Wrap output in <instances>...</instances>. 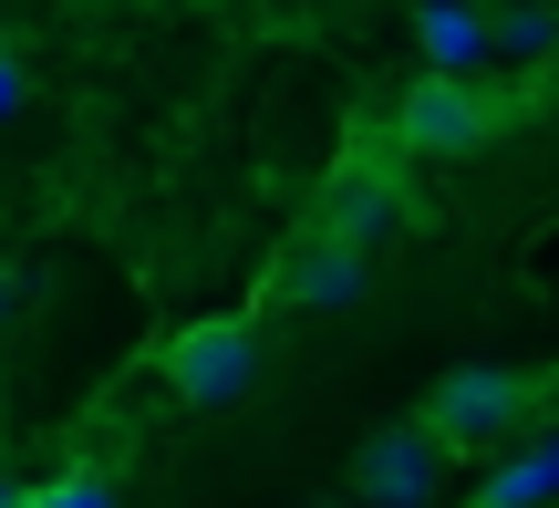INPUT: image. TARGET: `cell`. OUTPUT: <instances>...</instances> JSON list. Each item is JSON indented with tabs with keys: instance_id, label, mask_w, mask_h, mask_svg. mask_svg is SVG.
<instances>
[{
	"instance_id": "6da1fadb",
	"label": "cell",
	"mask_w": 559,
	"mask_h": 508,
	"mask_svg": "<svg viewBox=\"0 0 559 508\" xmlns=\"http://www.w3.org/2000/svg\"><path fill=\"white\" fill-rule=\"evenodd\" d=\"M519 415H528V374H508V364H456L425 394V436H436V447H487V436H508Z\"/></svg>"
},
{
	"instance_id": "7a4b0ae2",
	"label": "cell",
	"mask_w": 559,
	"mask_h": 508,
	"mask_svg": "<svg viewBox=\"0 0 559 508\" xmlns=\"http://www.w3.org/2000/svg\"><path fill=\"white\" fill-rule=\"evenodd\" d=\"M249 374H260V332H249L239 311H218V322H187L177 343H166V385H177L187 405H239Z\"/></svg>"
},
{
	"instance_id": "3957f363",
	"label": "cell",
	"mask_w": 559,
	"mask_h": 508,
	"mask_svg": "<svg viewBox=\"0 0 559 508\" xmlns=\"http://www.w3.org/2000/svg\"><path fill=\"white\" fill-rule=\"evenodd\" d=\"M487 125H498V104H487L477 83H445V73H415V83H404V104H394L404 156H466Z\"/></svg>"
},
{
	"instance_id": "277c9868",
	"label": "cell",
	"mask_w": 559,
	"mask_h": 508,
	"mask_svg": "<svg viewBox=\"0 0 559 508\" xmlns=\"http://www.w3.org/2000/svg\"><path fill=\"white\" fill-rule=\"evenodd\" d=\"M353 488H362V508H436V488H445V447L425 426H383L373 447L353 457Z\"/></svg>"
},
{
	"instance_id": "5b68a950",
	"label": "cell",
	"mask_w": 559,
	"mask_h": 508,
	"mask_svg": "<svg viewBox=\"0 0 559 508\" xmlns=\"http://www.w3.org/2000/svg\"><path fill=\"white\" fill-rule=\"evenodd\" d=\"M394 218H404V208H394V187H383L373 166H342V177L311 198V239L321 249H353V260H373V249L394 239Z\"/></svg>"
},
{
	"instance_id": "8992f818",
	"label": "cell",
	"mask_w": 559,
	"mask_h": 508,
	"mask_svg": "<svg viewBox=\"0 0 559 508\" xmlns=\"http://www.w3.org/2000/svg\"><path fill=\"white\" fill-rule=\"evenodd\" d=\"M362 270L373 260H353V249H321V239H300L290 260H280V302H300V311H342V302H362Z\"/></svg>"
},
{
	"instance_id": "52a82bcc",
	"label": "cell",
	"mask_w": 559,
	"mask_h": 508,
	"mask_svg": "<svg viewBox=\"0 0 559 508\" xmlns=\"http://www.w3.org/2000/svg\"><path fill=\"white\" fill-rule=\"evenodd\" d=\"M415 42H425V62H436L445 83H466L487 52H498V21H477V11H415Z\"/></svg>"
},
{
	"instance_id": "ba28073f",
	"label": "cell",
	"mask_w": 559,
	"mask_h": 508,
	"mask_svg": "<svg viewBox=\"0 0 559 508\" xmlns=\"http://www.w3.org/2000/svg\"><path fill=\"white\" fill-rule=\"evenodd\" d=\"M549 488H559V436H539L528 457H508V468L477 488V508H539Z\"/></svg>"
},
{
	"instance_id": "9c48e42d",
	"label": "cell",
	"mask_w": 559,
	"mask_h": 508,
	"mask_svg": "<svg viewBox=\"0 0 559 508\" xmlns=\"http://www.w3.org/2000/svg\"><path fill=\"white\" fill-rule=\"evenodd\" d=\"M21 508H115V488H104V468H73L52 488H21Z\"/></svg>"
},
{
	"instance_id": "30bf717a",
	"label": "cell",
	"mask_w": 559,
	"mask_h": 508,
	"mask_svg": "<svg viewBox=\"0 0 559 508\" xmlns=\"http://www.w3.org/2000/svg\"><path fill=\"white\" fill-rule=\"evenodd\" d=\"M498 42H508V52H549V42H559V11H508Z\"/></svg>"
},
{
	"instance_id": "8fae6325",
	"label": "cell",
	"mask_w": 559,
	"mask_h": 508,
	"mask_svg": "<svg viewBox=\"0 0 559 508\" xmlns=\"http://www.w3.org/2000/svg\"><path fill=\"white\" fill-rule=\"evenodd\" d=\"M11 104H21V62L0 52V115H11Z\"/></svg>"
},
{
	"instance_id": "7c38bea8",
	"label": "cell",
	"mask_w": 559,
	"mask_h": 508,
	"mask_svg": "<svg viewBox=\"0 0 559 508\" xmlns=\"http://www.w3.org/2000/svg\"><path fill=\"white\" fill-rule=\"evenodd\" d=\"M0 508H21V488H0Z\"/></svg>"
},
{
	"instance_id": "4fadbf2b",
	"label": "cell",
	"mask_w": 559,
	"mask_h": 508,
	"mask_svg": "<svg viewBox=\"0 0 559 508\" xmlns=\"http://www.w3.org/2000/svg\"><path fill=\"white\" fill-rule=\"evenodd\" d=\"M0 311H11V281H0Z\"/></svg>"
}]
</instances>
